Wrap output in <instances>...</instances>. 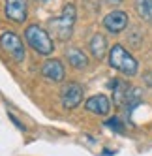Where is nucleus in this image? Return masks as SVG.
I'll return each mask as SVG.
<instances>
[{
  "label": "nucleus",
  "instance_id": "f257e3e1",
  "mask_svg": "<svg viewBox=\"0 0 152 156\" xmlns=\"http://www.w3.org/2000/svg\"><path fill=\"white\" fill-rule=\"evenodd\" d=\"M75 21H77V9H75L73 4H64L62 6V12L57 17H51L47 21V30L53 32L58 41L66 43L71 40L73 36V28H75Z\"/></svg>",
  "mask_w": 152,
  "mask_h": 156
},
{
  "label": "nucleus",
  "instance_id": "f03ea898",
  "mask_svg": "<svg viewBox=\"0 0 152 156\" xmlns=\"http://www.w3.org/2000/svg\"><path fill=\"white\" fill-rule=\"evenodd\" d=\"M25 41L36 55H41V57H49L55 51V40L51 38V32L36 23L25 28Z\"/></svg>",
  "mask_w": 152,
  "mask_h": 156
},
{
  "label": "nucleus",
  "instance_id": "7ed1b4c3",
  "mask_svg": "<svg viewBox=\"0 0 152 156\" xmlns=\"http://www.w3.org/2000/svg\"><path fill=\"white\" fill-rule=\"evenodd\" d=\"M107 62H109V66L113 70L120 72V73H124L128 77H133L139 72L137 58L122 45V43H115V45H111L109 55H107Z\"/></svg>",
  "mask_w": 152,
  "mask_h": 156
},
{
  "label": "nucleus",
  "instance_id": "20e7f679",
  "mask_svg": "<svg viewBox=\"0 0 152 156\" xmlns=\"http://www.w3.org/2000/svg\"><path fill=\"white\" fill-rule=\"evenodd\" d=\"M0 49L17 64L25 62L26 58V41H23V38L12 30H4L0 34Z\"/></svg>",
  "mask_w": 152,
  "mask_h": 156
},
{
  "label": "nucleus",
  "instance_id": "39448f33",
  "mask_svg": "<svg viewBox=\"0 0 152 156\" xmlns=\"http://www.w3.org/2000/svg\"><path fill=\"white\" fill-rule=\"evenodd\" d=\"M83 85L77 83V81H68V83H64L62 88H60V104L64 109H75V107H79L81 102H83Z\"/></svg>",
  "mask_w": 152,
  "mask_h": 156
},
{
  "label": "nucleus",
  "instance_id": "423d86ee",
  "mask_svg": "<svg viewBox=\"0 0 152 156\" xmlns=\"http://www.w3.org/2000/svg\"><path fill=\"white\" fill-rule=\"evenodd\" d=\"M4 17L15 25H23L28 19V0H4Z\"/></svg>",
  "mask_w": 152,
  "mask_h": 156
},
{
  "label": "nucleus",
  "instance_id": "0eeeda50",
  "mask_svg": "<svg viewBox=\"0 0 152 156\" xmlns=\"http://www.w3.org/2000/svg\"><path fill=\"white\" fill-rule=\"evenodd\" d=\"M128 23H130L128 13L122 12V9H111V12L103 17V21H102L103 28L109 32V34H113V36L122 34V32L128 28Z\"/></svg>",
  "mask_w": 152,
  "mask_h": 156
},
{
  "label": "nucleus",
  "instance_id": "6e6552de",
  "mask_svg": "<svg viewBox=\"0 0 152 156\" xmlns=\"http://www.w3.org/2000/svg\"><path fill=\"white\" fill-rule=\"evenodd\" d=\"M41 77L49 83H62L66 79V68L58 58H47L41 66Z\"/></svg>",
  "mask_w": 152,
  "mask_h": 156
},
{
  "label": "nucleus",
  "instance_id": "1a4fd4ad",
  "mask_svg": "<svg viewBox=\"0 0 152 156\" xmlns=\"http://www.w3.org/2000/svg\"><path fill=\"white\" fill-rule=\"evenodd\" d=\"M111 107H113L111 105V100L107 98L105 94H94V96H90L85 102V109L88 111V113H92V115H98V117L109 115Z\"/></svg>",
  "mask_w": 152,
  "mask_h": 156
},
{
  "label": "nucleus",
  "instance_id": "9d476101",
  "mask_svg": "<svg viewBox=\"0 0 152 156\" xmlns=\"http://www.w3.org/2000/svg\"><path fill=\"white\" fill-rule=\"evenodd\" d=\"M109 41H107V38L102 34V32H96V34L90 36L88 40V51L90 55L96 58V60H103L107 55H109Z\"/></svg>",
  "mask_w": 152,
  "mask_h": 156
},
{
  "label": "nucleus",
  "instance_id": "9b49d317",
  "mask_svg": "<svg viewBox=\"0 0 152 156\" xmlns=\"http://www.w3.org/2000/svg\"><path fill=\"white\" fill-rule=\"evenodd\" d=\"M66 58H68V64L73 70H85V68H88V64H90L88 55L79 47H68L66 49Z\"/></svg>",
  "mask_w": 152,
  "mask_h": 156
},
{
  "label": "nucleus",
  "instance_id": "f8f14e48",
  "mask_svg": "<svg viewBox=\"0 0 152 156\" xmlns=\"http://www.w3.org/2000/svg\"><path fill=\"white\" fill-rule=\"evenodd\" d=\"M135 13L147 25H152V0H135L133 2Z\"/></svg>",
  "mask_w": 152,
  "mask_h": 156
},
{
  "label": "nucleus",
  "instance_id": "ddd939ff",
  "mask_svg": "<svg viewBox=\"0 0 152 156\" xmlns=\"http://www.w3.org/2000/svg\"><path fill=\"white\" fill-rule=\"evenodd\" d=\"M105 126L109 128V130H113V132H116V133H124V122L118 119V117L107 119V120H105Z\"/></svg>",
  "mask_w": 152,
  "mask_h": 156
},
{
  "label": "nucleus",
  "instance_id": "4468645a",
  "mask_svg": "<svg viewBox=\"0 0 152 156\" xmlns=\"http://www.w3.org/2000/svg\"><path fill=\"white\" fill-rule=\"evenodd\" d=\"M143 83L150 88V90H152V68H150V70H147V72L143 73Z\"/></svg>",
  "mask_w": 152,
  "mask_h": 156
},
{
  "label": "nucleus",
  "instance_id": "2eb2a0df",
  "mask_svg": "<svg viewBox=\"0 0 152 156\" xmlns=\"http://www.w3.org/2000/svg\"><path fill=\"white\" fill-rule=\"evenodd\" d=\"M105 4H109V6H118V4H122L124 0H103Z\"/></svg>",
  "mask_w": 152,
  "mask_h": 156
},
{
  "label": "nucleus",
  "instance_id": "dca6fc26",
  "mask_svg": "<svg viewBox=\"0 0 152 156\" xmlns=\"http://www.w3.org/2000/svg\"><path fill=\"white\" fill-rule=\"evenodd\" d=\"M36 2H49V0H36Z\"/></svg>",
  "mask_w": 152,
  "mask_h": 156
}]
</instances>
